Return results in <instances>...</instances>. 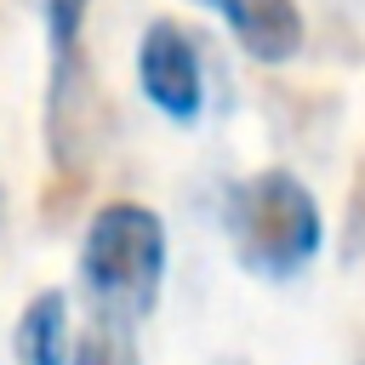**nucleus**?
<instances>
[{
    "mask_svg": "<svg viewBox=\"0 0 365 365\" xmlns=\"http://www.w3.org/2000/svg\"><path fill=\"white\" fill-rule=\"evenodd\" d=\"M228 240L245 274L257 279H297L319 245H325V217L291 171H257L228 188Z\"/></svg>",
    "mask_w": 365,
    "mask_h": 365,
    "instance_id": "1",
    "label": "nucleus"
},
{
    "mask_svg": "<svg viewBox=\"0 0 365 365\" xmlns=\"http://www.w3.org/2000/svg\"><path fill=\"white\" fill-rule=\"evenodd\" d=\"M80 279L91 291V314H108L125 325L148 319L165 279V222L131 200L103 205L86 228Z\"/></svg>",
    "mask_w": 365,
    "mask_h": 365,
    "instance_id": "2",
    "label": "nucleus"
},
{
    "mask_svg": "<svg viewBox=\"0 0 365 365\" xmlns=\"http://www.w3.org/2000/svg\"><path fill=\"white\" fill-rule=\"evenodd\" d=\"M137 80H143V97L177 120V125H194L200 108H205V68H200V46L188 29H177L171 17L148 23L143 46H137Z\"/></svg>",
    "mask_w": 365,
    "mask_h": 365,
    "instance_id": "3",
    "label": "nucleus"
},
{
    "mask_svg": "<svg viewBox=\"0 0 365 365\" xmlns=\"http://www.w3.org/2000/svg\"><path fill=\"white\" fill-rule=\"evenodd\" d=\"M200 6H211L257 63H285L302 46V11H297V0H200Z\"/></svg>",
    "mask_w": 365,
    "mask_h": 365,
    "instance_id": "4",
    "label": "nucleus"
},
{
    "mask_svg": "<svg viewBox=\"0 0 365 365\" xmlns=\"http://www.w3.org/2000/svg\"><path fill=\"white\" fill-rule=\"evenodd\" d=\"M17 365H68V297L63 291H40L11 336Z\"/></svg>",
    "mask_w": 365,
    "mask_h": 365,
    "instance_id": "5",
    "label": "nucleus"
},
{
    "mask_svg": "<svg viewBox=\"0 0 365 365\" xmlns=\"http://www.w3.org/2000/svg\"><path fill=\"white\" fill-rule=\"evenodd\" d=\"M137 325L125 319H108V314H91L86 336L74 342V365H143L137 359Z\"/></svg>",
    "mask_w": 365,
    "mask_h": 365,
    "instance_id": "6",
    "label": "nucleus"
},
{
    "mask_svg": "<svg viewBox=\"0 0 365 365\" xmlns=\"http://www.w3.org/2000/svg\"><path fill=\"white\" fill-rule=\"evenodd\" d=\"M86 6H91V0H40L46 34H51V68L86 63V57H80V23H86Z\"/></svg>",
    "mask_w": 365,
    "mask_h": 365,
    "instance_id": "7",
    "label": "nucleus"
},
{
    "mask_svg": "<svg viewBox=\"0 0 365 365\" xmlns=\"http://www.w3.org/2000/svg\"><path fill=\"white\" fill-rule=\"evenodd\" d=\"M222 365H245V359H222Z\"/></svg>",
    "mask_w": 365,
    "mask_h": 365,
    "instance_id": "8",
    "label": "nucleus"
}]
</instances>
